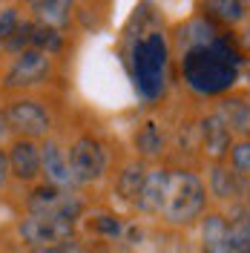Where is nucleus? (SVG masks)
<instances>
[{
    "mask_svg": "<svg viewBox=\"0 0 250 253\" xmlns=\"http://www.w3.org/2000/svg\"><path fill=\"white\" fill-rule=\"evenodd\" d=\"M239 61L242 58L236 46L224 35H219L213 43L187 49L181 55V75L196 95L213 98V95H224L227 89H233Z\"/></svg>",
    "mask_w": 250,
    "mask_h": 253,
    "instance_id": "f257e3e1",
    "label": "nucleus"
},
{
    "mask_svg": "<svg viewBox=\"0 0 250 253\" xmlns=\"http://www.w3.org/2000/svg\"><path fill=\"white\" fill-rule=\"evenodd\" d=\"M129 69L135 89L144 101H156L167 92V81H170V43L161 32H147L132 43L129 55Z\"/></svg>",
    "mask_w": 250,
    "mask_h": 253,
    "instance_id": "f03ea898",
    "label": "nucleus"
},
{
    "mask_svg": "<svg viewBox=\"0 0 250 253\" xmlns=\"http://www.w3.org/2000/svg\"><path fill=\"white\" fill-rule=\"evenodd\" d=\"M207 207V187L193 170H172L170 175V193L164 205V219L170 224H190L202 219Z\"/></svg>",
    "mask_w": 250,
    "mask_h": 253,
    "instance_id": "7ed1b4c3",
    "label": "nucleus"
},
{
    "mask_svg": "<svg viewBox=\"0 0 250 253\" xmlns=\"http://www.w3.org/2000/svg\"><path fill=\"white\" fill-rule=\"evenodd\" d=\"M3 118L9 132H15V138H29V141H46L49 129H52V115L43 107V101L29 98V95H15L3 104Z\"/></svg>",
    "mask_w": 250,
    "mask_h": 253,
    "instance_id": "20e7f679",
    "label": "nucleus"
},
{
    "mask_svg": "<svg viewBox=\"0 0 250 253\" xmlns=\"http://www.w3.org/2000/svg\"><path fill=\"white\" fill-rule=\"evenodd\" d=\"M17 236L29 248H43V245H61L72 242L75 236V219L55 216V213H26L17 221Z\"/></svg>",
    "mask_w": 250,
    "mask_h": 253,
    "instance_id": "39448f33",
    "label": "nucleus"
},
{
    "mask_svg": "<svg viewBox=\"0 0 250 253\" xmlns=\"http://www.w3.org/2000/svg\"><path fill=\"white\" fill-rule=\"evenodd\" d=\"M49 78H52V55L38 52V49H23L9 63L3 86L12 92H26V89L46 84Z\"/></svg>",
    "mask_w": 250,
    "mask_h": 253,
    "instance_id": "423d86ee",
    "label": "nucleus"
},
{
    "mask_svg": "<svg viewBox=\"0 0 250 253\" xmlns=\"http://www.w3.org/2000/svg\"><path fill=\"white\" fill-rule=\"evenodd\" d=\"M69 167L78 184H92L101 181L107 167H110V156L107 147L98 141L95 135H78L72 147H69Z\"/></svg>",
    "mask_w": 250,
    "mask_h": 253,
    "instance_id": "0eeeda50",
    "label": "nucleus"
},
{
    "mask_svg": "<svg viewBox=\"0 0 250 253\" xmlns=\"http://www.w3.org/2000/svg\"><path fill=\"white\" fill-rule=\"evenodd\" d=\"M41 178L46 181L49 187L66 190V193H72L78 187V181L72 175V167H69V153L55 138L41 141Z\"/></svg>",
    "mask_w": 250,
    "mask_h": 253,
    "instance_id": "6e6552de",
    "label": "nucleus"
},
{
    "mask_svg": "<svg viewBox=\"0 0 250 253\" xmlns=\"http://www.w3.org/2000/svg\"><path fill=\"white\" fill-rule=\"evenodd\" d=\"M6 158H9V173L20 184H32L41 178V141H29V138H12L6 147Z\"/></svg>",
    "mask_w": 250,
    "mask_h": 253,
    "instance_id": "1a4fd4ad",
    "label": "nucleus"
},
{
    "mask_svg": "<svg viewBox=\"0 0 250 253\" xmlns=\"http://www.w3.org/2000/svg\"><path fill=\"white\" fill-rule=\"evenodd\" d=\"M170 167H153L147 170V181H144V190H141V202L138 207L150 216H161L164 213V205H167V193H170Z\"/></svg>",
    "mask_w": 250,
    "mask_h": 253,
    "instance_id": "9d476101",
    "label": "nucleus"
},
{
    "mask_svg": "<svg viewBox=\"0 0 250 253\" xmlns=\"http://www.w3.org/2000/svg\"><path fill=\"white\" fill-rule=\"evenodd\" d=\"M202 147L204 153L219 164L224 156H230V147H233V132L230 126L221 121V115H207L202 121Z\"/></svg>",
    "mask_w": 250,
    "mask_h": 253,
    "instance_id": "9b49d317",
    "label": "nucleus"
},
{
    "mask_svg": "<svg viewBox=\"0 0 250 253\" xmlns=\"http://www.w3.org/2000/svg\"><path fill=\"white\" fill-rule=\"evenodd\" d=\"M26 9H29L35 23L49 26V29L61 32V35H63V29H69V23L75 17V6L66 3V0H38V3H29Z\"/></svg>",
    "mask_w": 250,
    "mask_h": 253,
    "instance_id": "f8f14e48",
    "label": "nucleus"
},
{
    "mask_svg": "<svg viewBox=\"0 0 250 253\" xmlns=\"http://www.w3.org/2000/svg\"><path fill=\"white\" fill-rule=\"evenodd\" d=\"M144 181H147V170H144V164H141V161H129V164L121 167V173H118V178H115V193L121 196V202L138 207Z\"/></svg>",
    "mask_w": 250,
    "mask_h": 253,
    "instance_id": "ddd939ff",
    "label": "nucleus"
},
{
    "mask_svg": "<svg viewBox=\"0 0 250 253\" xmlns=\"http://www.w3.org/2000/svg\"><path fill=\"white\" fill-rule=\"evenodd\" d=\"M202 251L204 253H230L227 251V219L219 213L202 216Z\"/></svg>",
    "mask_w": 250,
    "mask_h": 253,
    "instance_id": "4468645a",
    "label": "nucleus"
},
{
    "mask_svg": "<svg viewBox=\"0 0 250 253\" xmlns=\"http://www.w3.org/2000/svg\"><path fill=\"white\" fill-rule=\"evenodd\" d=\"M207 190L210 196H216L221 202H233L236 193H239V173H236L230 164H213L210 167V175H207Z\"/></svg>",
    "mask_w": 250,
    "mask_h": 253,
    "instance_id": "2eb2a0df",
    "label": "nucleus"
},
{
    "mask_svg": "<svg viewBox=\"0 0 250 253\" xmlns=\"http://www.w3.org/2000/svg\"><path fill=\"white\" fill-rule=\"evenodd\" d=\"M132 141H135V150H138L144 158H158L164 153V135H161V126H158L156 121H144V124L135 129Z\"/></svg>",
    "mask_w": 250,
    "mask_h": 253,
    "instance_id": "dca6fc26",
    "label": "nucleus"
},
{
    "mask_svg": "<svg viewBox=\"0 0 250 253\" xmlns=\"http://www.w3.org/2000/svg\"><path fill=\"white\" fill-rule=\"evenodd\" d=\"M29 20H32V17H29ZM29 49L46 52V55H52V58H55V55L63 49V35L32 20V26H29Z\"/></svg>",
    "mask_w": 250,
    "mask_h": 253,
    "instance_id": "f3484780",
    "label": "nucleus"
},
{
    "mask_svg": "<svg viewBox=\"0 0 250 253\" xmlns=\"http://www.w3.org/2000/svg\"><path fill=\"white\" fill-rule=\"evenodd\" d=\"M227 251L250 253V216L236 213V219L227 221Z\"/></svg>",
    "mask_w": 250,
    "mask_h": 253,
    "instance_id": "a211bd4d",
    "label": "nucleus"
},
{
    "mask_svg": "<svg viewBox=\"0 0 250 253\" xmlns=\"http://www.w3.org/2000/svg\"><path fill=\"white\" fill-rule=\"evenodd\" d=\"M20 23H23V17H20V6H17V3H6V6H0V49L17 35Z\"/></svg>",
    "mask_w": 250,
    "mask_h": 253,
    "instance_id": "6ab92c4d",
    "label": "nucleus"
},
{
    "mask_svg": "<svg viewBox=\"0 0 250 253\" xmlns=\"http://www.w3.org/2000/svg\"><path fill=\"white\" fill-rule=\"evenodd\" d=\"M207 9L224 23H242L248 17V6L236 3V0H213V3H207Z\"/></svg>",
    "mask_w": 250,
    "mask_h": 253,
    "instance_id": "aec40b11",
    "label": "nucleus"
},
{
    "mask_svg": "<svg viewBox=\"0 0 250 253\" xmlns=\"http://www.w3.org/2000/svg\"><path fill=\"white\" fill-rule=\"evenodd\" d=\"M230 167H233L239 175L250 173V138H242L230 147Z\"/></svg>",
    "mask_w": 250,
    "mask_h": 253,
    "instance_id": "412c9836",
    "label": "nucleus"
},
{
    "mask_svg": "<svg viewBox=\"0 0 250 253\" xmlns=\"http://www.w3.org/2000/svg\"><path fill=\"white\" fill-rule=\"evenodd\" d=\"M89 230H95V233H107V236H115V233L121 230V221L115 219V216H92V219H89Z\"/></svg>",
    "mask_w": 250,
    "mask_h": 253,
    "instance_id": "4be33fe9",
    "label": "nucleus"
},
{
    "mask_svg": "<svg viewBox=\"0 0 250 253\" xmlns=\"http://www.w3.org/2000/svg\"><path fill=\"white\" fill-rule=\"evenodd\" d=\"M29 253H83L75 242H61V245H43V248H29Z\"/></svg>",
    "mask_w": 250,
    "mask_h": 253,
    "instance_id": "5701e85b",
    "label": "nucleus"
},
{
    "mask_svg": "<svg viewBox=\"0 0 250 253\" xmlns=\"http://www.w3.org/2000/svg\"><path fill=\"white\" fill-rule=\"evenodd\" d=\"M9 181H12V173H9V158H6V147L0 144V190H6Z\"/></svg>",
    "mask_w": 250,
    "mask_h": 253,
    "instance_id": "b1692460",
    "label": "nucleus"
},
{
    "mask_svg": "<svg viewBox=\"0 0 250 253\" xmlns=\"http://www.w3.org/2000/svg\"><path fill=\"white\" fill-rule=\"evenodd\" d=\"M248 216H250V190H248Z\"/></svg>",
    "mask_w": 250,
    "mask_h": 253,
    "instance_id": "393cba45",
    "label": "nucleus"
},
{
    "mask_svg": "<svg viewBox=\"0 0 250 253\" xmlns=\"http://www.w3.org/2000/svg\"><path fill=\"white\" fill-rule=\"evenodd\" d=\"M0 52H3V49H0Z\"/></svg>",
    "mask_w": 250,
    "mask_h": 253,
    "instance_id": "a878e982",
    "label": "nucleus"
}]
</instances>
